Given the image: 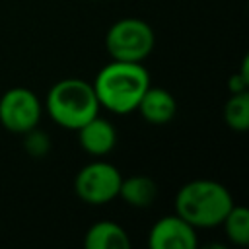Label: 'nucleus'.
Instances as JSON below:
<instances>
[{"label": "nucleus", "instance_id": "1", "mask_svg": "<svg viewBox=\"0 0 249 249\" xmlns=\"http://www.w3.org/2000/svg\"><path fill=\"white\" fill-rule=\"evenodd\" d=\"M91 86L99 107L115 115H128L136 111L140 97L148 89L150 74L142 62L113 60L97 72Z\"/></svg>", "mask_w": 249, "mask_h": 249}, {"label": "nucleus", "instance_id": "2", "mask_svg": "<svg viewBox=\"0 0 249 249\" xmlns=\"http://www.w3.org/2000/svg\"><path fill=\"white\" fill-rule=\"evenodd\" d=\"M231 206V193L214 179L189 181L175 195V214L193 228L220 226Z\"/></svg>", "mask_w": 249, "mask_h": 249}, {"label": "nucleus", "instance_id": "3", "mask_svg": "<svg viewBox=\"0 0 249 249\" xmlns=\"http://www.w3.org/2000/svg\"><path fill=\"white\" fill-rule=\"evenodd\" d=\"M99 101L91 82L82 78L58 80L47 93V113L62 128L78 130L99 115Z\"/></svg>", "mask_w": 249, "mask_h": 249}, {"label": "nucleus", "instance_id": "4", "mask_svg": "<svg viewBox=\"0 0 249 249\" xmlns=\"http://www.w3.org/2000/svg\"><path fill=\"white\" fill-rule=\"evenodd\" d=\"M156 47L154 29L138 18H123L105 33V49L113 60L142 62Z\"/></svg>", "mask_w": 249, "mask_h": 249}, {"label": "nucleus", "instance_id": "5", "mask_svg": "<svg viewBox=\"0 0 249 249\" xmlns=\"http://www.w3.org/2000/svg\"><path fill=\"white\" fill-rule=\"evenodd\" d=\"M123 175L121 171L103 160H93L84 165L74 179V193L78 198L91 206H101L119 196Z\"/></svg>", "mask_w": 249, "mask_h": 249}, {"label": "nucleus", "instance_id": "6", "mask_svg": "<svg viewBox=\"0 0 249 249\" xmlns=\"http://www.w3.org/2000/svg\"><path fill=\"white\" fill-rule=\"evenodd\" d=\"M41 115L43 105L37 93L29 88L16 86L0 97V124L14 134H23L39 126Z\"/></svg>", "mask_w": 249, "mask_h": 249}, {"label": "nucleus", "instance_id": "7", "mask_svg": "<svg viewBox=\"0 0 249 249\" xmlns=\"http://www.w3.org/2000/svg\"><path fill=\"white\" fill-rule=\"evenodd\" d=\"M196 243V228L177 214L161 216L148 231L150 249H195Z\"/></svg>", "mask_w": 249, "mask_h": 249}, {"label": "nucleus", "instance_id": "8", "mask_svg": "<svg viewBox=\"0 0 249 249\" xmlns=\"http://www.w3.org/2000/svg\"><path fill=\"white\" fill-rule=\"evenodd\" d=\"M76 132H78V142H80L82 150L95 158L107 156L109 152H113V148L117 144L115 126L99 115H95L86 124H82Z\"/></svg>", "mask_w": 249, "mask_h": 249}, {"label": "nucleus", "instance_id": "9", "mask_svg": "<svg viewBox=\"0 0 249 249\" xmlns=\"http://www.w3.org/2000/svg\"><path fill=\"white\" fill-rule=\"evenodd\" d=\"M136 111L150 124H167L177 113V101L165 88L148 86V89L138 101Z\"/></svg>", "mask_w": 249, "mask_h": 249}, {"label": "nucleus", "instance_id": "10", "mask_svg": "<svg viewBox=\"0 0 249 249\" xmlns=\"http://www.w3.org/2000/svg\"><path fill=\"white\" fill-rule=\"evenodd\" d=\"M130 245L126 230L111 220L91 224L84 235L86 249H130Z\"/></svg>", "mask_w": 249, "mask_h": 249}, {"label": "nucleus", "instance_id": "11", "mask_svg": "<svg viewBox=\"0 0 249 249\" xmlns=\"http://www.w3.org/2000/svg\"><path fill=\"white\" fill-rule=\"evenodd\" d=\"M119 198H123L132 208H150L158 198V183L148 175L123 177Z\"/></svg>", "mask_w": 249, "mask_h": 249}, {"label": "nucleus", "instance_id": "12", "mask_svg": "<svg viewBox=\"0 0 249 249\" xmlns=\"http://www.w3.org/2000/svg\"><path fill=\"white\" fill-rule=\"evenodd\" d=\"M220 226H224L230 243L237 247H245L249 243V210L245 206L233 202V206L230 208Z\"/></svg>", "mask_w": 249, "mask_h": 249}, {"label": "nucleus", "instance_id": "13", "mask_svg": "<svg viewBox=\"0 0 249 249\" xmlns=\"http://www.w3.org/2000/svg\"><path fill=\"white\" fill-rule=\"evenodd\" d=\"M224 121L235 132L249 130V91L230 95L224 105Z\"/></svg>", "mask_w": 249, "mask_h": 249}, {"label": "nucleus", "instance_id": "14", "mask_svg": "<svg viewBox=\"0 0 249 249\" xmlns=\"http://www.w3.org/2000/svg\"><path fill=\"white\" fill-rule=\"evenodd\" d=\"M21 136H23V150L27 152V156H31V158H43V156L49 154V150H51V138H49L47 132H43V130H39L35 126L31 130L23 132Z\"/></svg>", "mask_w": 249, "mask_h": 249}]
</instances>
